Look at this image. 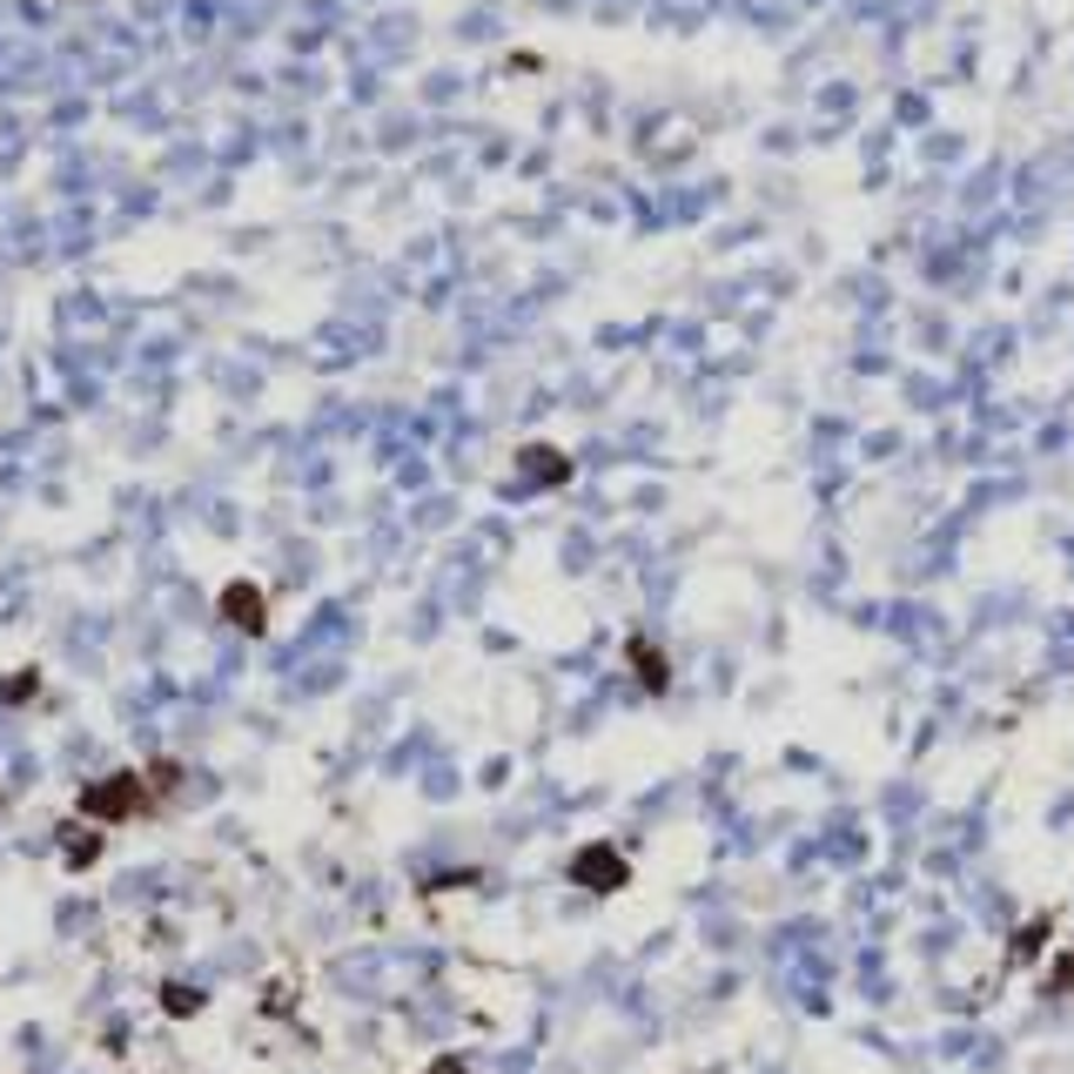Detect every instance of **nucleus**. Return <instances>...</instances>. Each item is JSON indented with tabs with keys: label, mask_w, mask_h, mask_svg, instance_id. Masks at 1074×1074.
Masks as SVG:
<instances>
[{
	"label": "nucleus",
	"mask_w": 1074,
	"mask_h": 1074,
	"mask_svg": "<svg viewBox=\"0 0 1074 1074\" xmlns=\"http://www.w3.org/2000/svg\"><path fill=\"white\" fill-rule=\"evenodd\" d=\"M571 886H585V893H625L631 886V866H625V853L618 847H585L571 860Z\"/></svg>",
	"instance_id": "f257e3e1"
},
{
	"label": "nucleus",
	"mask_w": 1074,
	"mask_h": 1074,
	"mask_svg": "<svg viewBox=\"0 0 1074 1074\" xmlns=\"http://www.w3.org/2000/svg\"><path fill=\"white\" fill-rule=\"evenodd\" d=\"M631 666H638V685L645 692H666L672 685V666H666V651H658L651 638H631Z\"/></svg>",
	"instance_id": "f03ea898"
},
{
	"label": "nucleus",
	"mask_w": 1074,
	"mask_h": 1074,
	"mask_svg": "<svg viewBox=\"0 0 1074 1074\" xmlns=\"http://www.w3.org/2000/svg\"><path fill=\"white\" fill-rule=\"evenodd\" d=\"M222 612H228L242 631H263V592H256V585H228V592H222Z\"/></svg>",
	"instance_id": "7ed1b4c3"
},
{
	"label": "nucleus",
	"mask_w": 1074,
	"mask_h": 1074,
	"mask_svg": "<svg viewBox=\"0 0 1074 1074\" xmlns=\"http://www.w3.org/2000/svg\"><path fill=\"white\" fill-rule=\"evenodd\" d=\"M88 806H95V812H135V806H141V786H135V779H115V786L88 793Z\"/></svg>",
	"instance_id": "20e7f679"
},
{
	"label": "nucleus",
	"mask_w": 1074,
	"mask_h": 1074,
	"mask_svg": "<svg viewBox=\"0 0 1074 1074\" xmlns=\"http://www.w3.org/2000/svg\"><path fill=\"white\" fill-rule=\"evenodd\" d=\"M1041 947H1048V921H1028L1021 940H1014V960H1028V954H1041Z\"/></svg>",
	"instance_id": "39448f33"
},
{
	"label": "nucleus",
	"mask_w": 1074,
	"mask_h": 1074,
	"mask_svg": "<svg viewBox=\"0 0 1074 1074\" xmlns=\"http://www.w3.org/2000/svg\"><path fill=\"white\" fill-rule=\"evenodd\" d=\"M1067 987H1074V954H1067V960L1048 974V995H1067Z\"/></svg>",
	"instance_id": "423d86ee"
},
{
	"label": "nucleus",
	"mask_w": 1074,
	"mask_h": 1074,
	"mask_svg": "<svg viewBox=\"0 0 1074 1074\" xmlns=\"http://www.w3.org/2000/svg\"><path fill=\"white\" fill-rule=\"evenodd\" d=\"M424 1074H470V1061H437V1067H424Z\"/></svg>",
	"instance_id": "0eeeda50"
}]
</instances>
